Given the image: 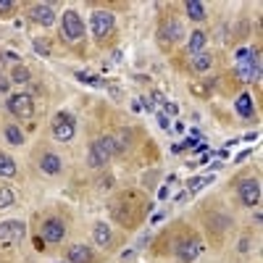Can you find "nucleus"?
Masks as SVG:
<instances>
[{
  "instance_id": "1",
  "label": "nucleus",
  "mask_w": 263,
  "mask_h": 263,
  "mask_svg": "<svg viewBox=\"0 0 263 263\" xmlns=\"http://www.w3.org/2000/svg\"><path fill=\"white\" fill-rule=\"evenodd\" d=\"M237 76L242 82H258L260 79V55L253 48H239L237 50Z\"/></svg>"
},
{
  "instance_id": "2",
  "label": "nucleus",
  "mask_w": 263,
  "mask_h": 263,
  "mask_svg": "<svg viewBox=\"0 0 263 263\" xmlns=\"http://www.w3.org/2000/svg\"><path fill=\"white\" fill-rule=\"evenodd\" d=\"M113 153H116V140H113V137H98V140L90 145L87 163L93 168H100V166H106L111 161Z\"/></svg>"
},
{
  "instance_id": "3",
  "label": "nucleus",
  "mask_w": 263,
  "mask_h": 263,
  "mask_svg": "<svg viewBox=\"0 0 263 263\" xmlns=\"http://www.w3.org/2000/svg\"><path fill=\"white\" fill-rule=\"evenodd\" d=\"M61 37L66 42H76L84 37V21L79 19L76 11H63V21H61Z\"/></svg>"
},
{
  "instance_id": "4",
  "label": "nucleus",
  "mask_w": 263,
  "mask_h": 263,
  "mask_svg": "<svg viewBox=\"0 0 263 263\" xmlns=\"http://www.w3.org/2000/svg\"><path fill=\"white\" fill-rule=\"evenodd\" d=\"M50 129H53V137H55V140H58V142H68V140H74V132H76V121H74V116H71V113L61 111L58 116L53 119Z\"/></svg>"
},
{
  "instance_id": "5",
  "label": "nucleus",
  "mask_w": 263,
  "mask_h": 263,
  "mask_svg": "<svg viewBox=\"0 0 263 263\" xmlns=\"http://www.w3.org/2000/svg\"><path fill=\"white\" fill-rule=\"evenodd\" d=\"M8 111L14 113V116L32 119V116H34V103H32V95H27V93L8 95Z\"/></svg>"
},
{
  "instance_id": "6",
  "label": "nucleus",
  "mask_w": 263,
  "mask_h": 263,
  "mask_svg": "<svg viewBox=\"0 0 263 263\" xmlns=\"http://www.w3.org/2000/svg\"><path fill=\"white\" fill-rule=\"evenodd\" d=\"M27 237V226L24 221H3L0 224V242L6 245H16Z\"/></svg>"
},
{
  "instance_id": "7",
  "label": "nucleus",
  "mask_w": 263,
  "mask_h": 263,
  "mask_svg": "<svg viewBox=\"0 0 263 263\" xmlns=\"http://www.w3.org/2000/svg\"><path fill=\"white\" fill-rule=\"evenodd\" d=\"M239 200L245 205H258L260 203V182L258 177H245L239 182Z\"/></svg>"
},
{
  "instance_id": "8",
  "label": "nucleus",
  "mask_w": 263,
  "mask_h": 263,
  "mask_svg": "<svg viewBox=\"0 0 263 263\" xmlns=\"http://www.w3.org/2000/svg\"><path fill=\"white\" fill-rule=\"evenodd\" d=\"M90 29H93L95 37H106L113 32V14L111 11H95L93 19H90Z\"/></svg>"
},
{
  "instance_id": "9",
  "label": "nucleus",
  "mask_w": 263,
  "mask_h": 263,
  "mask_svg": "<svg viewBox=\"0 0 263 263\" xmlns=\"http://www.w3.org/2000/svg\"><path fill=\"white\" fill-rule=\"evenodd\" d=\"M200 250H203V245H200V239H179L177 242V255H179V260L182 263H195L198 260V255H200Z\"/></svg>"
},
{
  "instance_id": "10",
  "label": "nucleus",
  "mask_w": 263,
  "mask_h": 263,
  "mask_svg": "<svg viewBox=\"0 0 263 263\" xmlns=\"http://www.w3.org/2000/svg\"><path fill=\"white\" fill-rule=\"evenodd\" d=\"M63 234H66V224L61 219H48L42 224V234L40 237L45 239V242H61Z\"/></svg>"
},
{
  "instance_id": "11",
  "label": "nucleus",
  "mask_w": 263,
  "mask_h": 263,
  "mask_svg": "<svg viewBox=\"0 0 263 263\" xmlns=\"http://www.w3.org/2000/svg\"><path fill=\"white\" fill-rule=\"evenodd\" d=\"M29 19L42 24V27H50V24H55V11L48 3H37V6L29 8Z\"/></svg>"
},
{
  "instance_id": "12",
  "label": "nucleus",
  "mask_w": 263,
  "mask_h": 263,
  "mask_svg": "<svg viewBox=\"0 0 263 263\" xmlns=\"http://www.w3.org/2000/svg\"><path fill=\"white\" fill-rule=\"evenodd\" d=\"M93 260V250L87 245H71L68 247V263H90Z\"/></svg>"
},
{
  "instance_id": "13",
  "label": "nucleus",
  "mask_w": 263,
  "mask_h": 263,
  "mask_svg": "<svg viewBox=\"0 0 263 263\" xmlns=\"http://www.w3.org/2000/svg\"><path fill=\"white\" fill-rule=\"evenodd\" d=\"M40 168L45 171V174H58V171H61V155L45 153V155L40 158Z\"/></svg>"
},
{
  "instance_id": "14",
  "label": "nucleus",
  "mask_w": 263,
  "mask_h": 263,
  "mask_svg": "<svg viewBox=\"0 0 263 263\" xmlns=\"http://www.w3.org/2000/svg\"><path fill=\"white\" fill-rule=\"evenodd\" d=\"M203 48H205V32L195 29V32L190 34V42H187V53H190V55H198V53H203Z\"/></svg>"
},
{
  "instance_id": "15",
  "label": "nucleus",
  "mask_w": 263,
  "mask_h": 263,
  "mask_svg": "<svg viewBox=\"0 0 263 263\" xmlns=\"http://www.w3.org/2000/svg\"><path fill=\"white\" fill-rule=\"evenodd\" d=\"M93 234H95V242H98L100 247H108V245H111V229H108L106 221H98Z\"/></svg>"
},
{
  "instance_id": "16",
  "label": "nucleus",
  "mask_w": 263,
  "mask_h": 263,
  "mask_svg": "<svg viewBox=\"0 0 263 263\" xmlns=\"http://www.w3.org/2000/svg\"><path fill=\"white\" fill-rule=\"evenodd\" d=\"M11 177H16V163L11 155L0 153V179H11Z\"/></svg>"
},
{
  "instance_id": "17",
  "label": "nucleus",
  "mask_w": 263,
  "mask_h": 263,
  "mask_svg": "<svg viewBox=\"0 0 263 263\" xmlns=\"http://www.w3.org/2000/svg\"><path fill=\"white\" fill-rule=\"evenodd\" d=\"M234 108H237V113L242 119H250V116H253V98H250V95H239L237 103H234Z\"/></svg>"
},
{
  "instance_id": "18",
  "label": "nucleus",
  "mask_w": 263,
  "mask_h": 263,
  "mask_svg": "<svg viewBox=\"0 0 263 263\" xmlns=\"http://www.w3.org/2000/svg\"><path fill=\"white\" fill-rule=\"evenodd\" d=\"M187 16L195 19V21H203L205 19V6L200 0H187Z\"/></svg>"
},
{
  "instance_id": "19",
  "label": "nucleus",
  "mask_w": 263,
  "mask_h": 263,
  "mask_svg": "<svg viewBox=\"0 0 263 263\" xmlns=\"http://www.w3.org/2000/svg\"><path fill=\"white\" fill-rule=\"evenodd\" d=\"M192 68H195V71H208V68H211V53L192 55Z\"/></svg>"
},
{
  "instance_id": "20",
  "label": "nucleus",
  "mask_w": 263,
  "mask_h": 263,
  "mask_svg": "<svg viewBox=\"0 0 263 263\" xmlns=\"http://www.w3.org/2000/svg\"><path fill=\"white\" fill-rule=\"evenodd\" d=\"M76 79H79V82H84V84H90V87H106V84H103V79L95 76L93 71H76Z\"/></svg>"
},
{
  "instance_id": "21",
  "label": "nucleus",
  "mask_w": 263,
  "mask_h": 263,
  "mask_svg": "<svg viewBox=\"0 0 263 263\" xmlns=\"http://www.w3.org/2000/svg\"><path fill=\"white\" fill-rule=\"evenodd\" d=\"M182 37V24L179 21H168L163 27V40H179Z\"/></svg>"
},
{
  "instance_id": "22",
  "label": "nucleus",
  "mask_w": 263,
  "mask_h": 263,
  "mask_svg": "<svg viewBox=\"0 0 263 263\" xmlns=\"http://www.w3.org/2000/svg\"><path fill=\"white\" fill-rule=\"evenodd\" d=\"M6 140H8L11 145H21V142H24V134H21L19 127H14V124H11V127H6Z\"/></svg>"
},
{
  "instance_id": "23",
  "label": "nucleus",
  "mask_w": 263,
  "mask_h": 263,
  "mask_svg": "<svg viewBox=\"0 0 263 263\" xmlns=\"http://www.w3.org/2000/svg\"><path fill=\"white\" fill-rule=\"evenodd\" d=\"M16 203V195L8 187H0V208H11Z\"/></svg>"
},
{
  "instance_id": "24",
  "label": "nucleus",
  "mask_w": 263,
  "mask_h": 263,
  "mask_svg": "<svg viewBox=\"0 0 263 263\" xmlns=\"http://www.w3.org/2000/svg\"><path fill=\"white\" fill-rule=\"evenodd\" d=\"M14 82H19V84H27L29 82V71L24 66H16L14 68Z\"/></svg>"
},
{
  "instance_id": "25",
  "label": "nucleus",
  "mask_w": 263,
  "mask_h": 263,
  "mask_svg": "<svg viewBox=\"0 0 263 263\" xmlns=\"http://www.w3.org/2000/svg\"><path fill=\"white\" fill-rule=\"evenodd\" d=\"M208 182H213V177H195V179L190 182V192H198L200 187L208 185Z\"/></svg>"
},
{
  "instance_id": "26",
  "label": "nucleus",
  "mask_w": 263,
  "mask_h": 263,
  "mask_svg": "<svg viewBox=\"0 0 263 263\" xmlns=\"http://www.w3.org/2000/svg\"><path fill=\"white\" fill-rule=\"evenodd\" d=\"M34 50H37V55H50V45L45 40H34Z\"/></svg>"
},
{
  "instance_id": "27",
  "label": "nucleus",
  "mask_w": 263,
  "mask_h": 263,
  "mask_svg": "<svg viewBox=\"0 0 263 263\" xmlns=\"http://www.w3.org/2000/svg\"><path fill=\"white\" fill-rule=\"evenodd\" d=\"M129 145V129H124V132H119V142H116V153L119 150H124V147Z\"/></svg>"
},
{
  "instance_id": "28",
  "label": "nucleus",
  "mask_w": 263,
  "mask_h": 263,
  "mask_svg": "<svg viewBox=\"0 0 263 263\" xmlns=\"http://www.w3.org/2000/svg\"><path fill=\"white\" fill-rule=\"evenodd\" d=\"M14 8H16V6L11 3V0H0V14H3V16H6V14H11Z\"/></svg>"
},
{
  "instance_id": "29",
  "label": "nucleus",
  "mask_w": 263,
  "mask_h": 263,
  "mask_svg": "<svg viewBox=\"0 0 263 263\" xmlns=\"http://www.w3.org/2000/svg\"><path fill=\"white\" fill-rule=\"evenodd\" d=\"M142 106H145L147 111H155V100H153V95H145V98H142Z\"/></svg>"
},
{
  "instance_id": "30",
  "label": "nucleus",
  "mask_w": 263,
  "mask_h": 263,
  "mask_svg": "<svg viewBox=\"0 0 263 263\" xmlns=\"http://www.w3.org/2000/svg\"><path fill=\"white\" fill-rule=\"evenodd\" d=\"M177 106H174V103H163V113H168V116H177Z\"/></svg>"
},
{
  "instance_id": "31",
  "label": "nucleus",
  "mask_w": 263,
  "mask_h": 263,
  "mask_svg": "<svg viewBox=\"0 0 263 263\" xmlns=\"http://www.w3.org/2000/svg\"><path fill=\"white\" fill-rule=\"evenodd\" d=\"M8 84H11V79L0 76V93H8Z\"/></svg>"
},
{
  "instance_id": "32",
  "label": "nucleus",
  "mask_w": 263,
  "mask_h": 263,
  "mask_svg": "<svg viewBox=\"0 0 263 263\" xmlns=\"http://www.w3.org/2000/svg\"><path fill=\"white\" fill-rule=\"evenodd\" d=\"M239 250H242V253H247V250H250V239H247V237L239 239Z\"/></svg>"
},
{
  "instance_id": "33",
  "label": "nucleus",
  "mask_w": 263,
  "mask_h": 263,
  "mask_svg": "<svg viewBox=\"0 0 263 263\" xmlns=\"http://www.w3.org/2000/svg\"><path fill=\"white\" fill-rule=\"evenodd\" d=\"M158 124H161L163 129H168V119H166V116H158Z\"/></svg>"
}]
</instances>
